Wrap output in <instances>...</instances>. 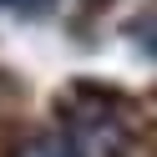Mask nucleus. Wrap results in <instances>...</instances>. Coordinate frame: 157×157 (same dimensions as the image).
<instances>
[{
    "instance_id": "nucleus-1",
    "label": "nucleus",
    "mask_w": 157,
    "mask_h": 157,
    "mask_svg": "<svg viewBox=\"0 0 157 157\" xmlns=\"http://www.w3.org/2000/svg\"><path fill=\"white\" fill-rule=\"evenodd\" d=\"M66 147H71V157H122L127 152V127L117 117L112 96L76 91L66 101Z\"/></svg>"
},
{
    "instance_id": "nucleus-2",
    "label": "nucleus",
    "mask_w": 157,
    "mask_h": 157,
    "mask_svg": "<svg viewBox=\"0 0 157 157\" xmlns=\"http://www.w3.org/2000/svg\"><path fill=\"white\" fill-rule=\"evenodd\" d=\"M15 157H71V147L56 142V137H36V142H25Z\"/></svg>"
},
{
    "instance_id": "nucleus-3",
    "label": "nucleus",
    "mask_w": 157,
    "mask_h": 157,
    "mask_svg": "<svg viewBox=\"0 0 157 157\" xmlns=\"http://www.w3.org/2000/svg\"><path fill=\"white\" fill-rule=\"evenodd\" d=\"M10 5H15V10H25V15H41V10H51L56 0H10Z\"/></svg>"
}]
</instances>
